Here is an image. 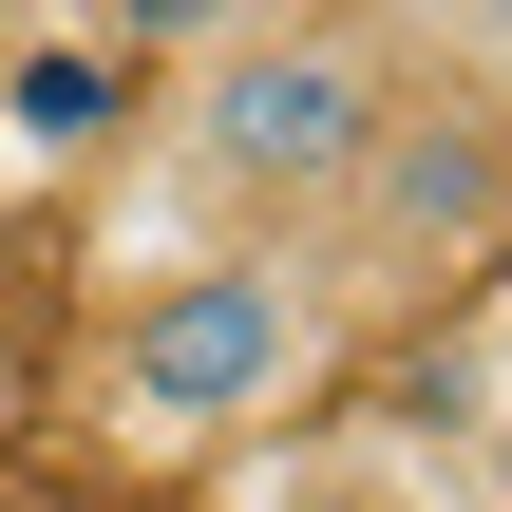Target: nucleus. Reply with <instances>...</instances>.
I'll use <instances>...</instances> for the list:
<instances>
[{
  "mask_svg": "<svg viewBox=\"0 0 512 512\" xmlns=\"http://www.w3.org/2000/svg\"><path fill=\"white\" fill-rule=\"evenodd\" d=\"M209 38H247V0H114V76L133 57H209Z\"/></svg>",
  "mask_w": 512,
  "mask_h": 512,
  "instance_id": "423d86ee",
  "label": "nucleus"
},
{
  "mask_svg": "<svg viewBox=\"0 0 512 512\" xmlns=\"http://www.w3.org/2000/svg\"><path fill=\"white\" fill-rule=\"evenodd\" d=\"M342 342H361V304L323 285V247H190V266L133 285V323H114V418L171 437V456H209V437L304 418V399L342 380Z\"/></svg>",
  "mask_w": 512,
  "mask_h": 512,
  "instance_id": "f03ea898",
  "label": "nucleus"
},
{
  "mask_svg": "<svg viewBox=\"0 0 512 512\" xmlns=\"http://www.w3.org/2000/svg\"><path fill=\"white\" fill-rule=\"evenodd\" d=\"M399 38H418V76H456V95L512 114V0H399Z\"/></svg>",
  "mask_w": 512,
  "mask_h": 512,
  "instance_id": "20e7f679",
  "label": "nucleus"
},
{
  "mask_svg": "<svg viewBox=\"0 0 512 512\" xmlns=\"http://www.w3.org/2000/svg\"><path fill=\"white\" fill-rule=\"evenodd\" d=\"M95 114H114V38H76V57H38V76H19V133H38V152H76Z\"/></svg>",
  "mask_w": 512,
  "mask_h": 512,
  "instance_id": "39448f33",
  "label": "nucleus"
},
{
  "mask_svg": "<svg viewBox=\"0 0 512 512\" xmlns=\"http://www.w3.org/2000/svg\"><path fill=\"white\" fill-rule=\"evenodd\" d=\"M494 247H512V114L399 57V114H380L361 190L323 209V285H342V304H437V285H475Z\"/></svg>",
  "mask_w": 512,
  "mask_h": 512,
  "instance_id": "7ed1b4c3",
  "label": "nucleus"
},
{
  "mask_svg": "<svg viewBox=\"0 0 512 512\" xmlns=\"http://www.w3.org/2000/svg\"><path fill=\"white\" fill-rule=\"evenodd\" d=\"M380 114H399V38L342 19V0H285V19L209 38L171 76V171L228 209V247H323V209L361 190Z\"/></svg>",
  "mask_w": 512,
  "mask_h": 512,
  "instance_id": "f257e3e1",
  "label": "nucleus"
}]
</instances>
